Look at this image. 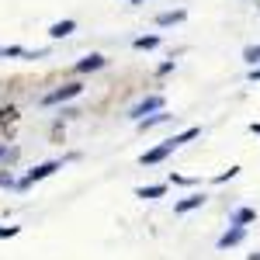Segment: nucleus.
Masks as SVG:
<instances>
[{
  "label": "nucleus",
  "instance_id": "nucleus-1",
  "mask_svg": "<svg viewBox=\"0 0 260 260\" xmlns=\"http://www.w3.org/2000/svg\"><path fill=\"white\" fill-rule=\"evenodd\" d=\"M62 170V160H45V163H39V167H31L24 177H18V191H28V187H35L39 180H49L52 174H59Z\"/></svg>",
  "mask_w": 260,
  "mask_h": 260
},
{
  "label": "nucleus",
  "instance_id": "nucleus-2",
  "mask_svg": "<svg viewBox=\"0 0 260 260\" xmlns=\"http://www.w3.org/2000/svg\"><path fill=\"white\" fill-rule=\"evenodd\" d=\"M83 94V83L73 80V83H62V87H56V90H49L45 98H42V108H56V104H70L73 98H80Z\"/></svg>",
  "mask_w": 260,
  "mask_h": 260
},
{
  "label": "nucleus",
  "instance_id": "nucleus-3",
  "mask_svg": "<svg viewBox=\"0 0 260 260\" xmlns=\"http://www.w3.org/2000/svg\"><path fill=\"white\" fill-rule=\"evenodd\" d=\"M163 108H167V98H163V94H146L139 104L128 108V118L142 121V118H149V115H156V111H163Z\"/></svg>",
  "mask_w": 260,
  "mask_h": 260
},
{
  "label": "nucleus",
  "instance_id": "nucleus-4",
  "mask_svg": "<svg viewBox=\"0 0 260 260\" xmlns=\"http://www.w3.org/2000/svg\"><path fill=\"white\" fill-rule=\"evenodd\" d=\"M174 153H177V149H174V142L163 139V142H156L153 149H146V153H142V156H139V167H156V163H163L167 156H174Z\"/></svg>",
  "mask_w": 260,
  "mask_h": 260
},
{
  "label": "nucleus",
  "instance_id": "nucleus-5",
  "mask_svg": "<svg viewBox=\"0 0 260 260\" xmlns=\"http://www.w3.org/2000/svg\"><path fill=\"white\" fill-rule=\"evenodd\" d=\"M205 201H208V194H205V191H191L187 198L174 201V215H187V212H198V208H205Z\"/></svg>",
  "mask_w": 260,
  "mask_h": 260
},
{
  "label": "nucleus",
  "instance_id": "nucleus-6",
  "mask_svg": "<svg viewBox=\"0 0 260 260\" xmlns=\"http://www.w3.org/2000/svg\"><path fill=\"white\" fill-rule=\"evenodd\" d=\"M243 240H246V229H240V225H229L219 240H215V250H233V246H240Z\"/></svg>",
  "mask_w": 260,
  "mask_h": 260
},
{
  "label": "nucleus",
  "instance_id": "nucleus-7",
  "mask_svg": "<svg viewBox=\"0 0 260 260\" xmlns=\"http://www.w3.org/2000/svg\"><path fill=\"white\" fill-rule=\"evenodd\" d=\"M104 66H108V56H101V52H90L87 59L77 62V73H80V77H87V73H98V70H104Z\"/></svg>",
  "mask_w": 260,
  "mask_h": 260
},
{
  "label": "nucleus",
  "instance_id": "nucleus-8",
  "mask_svg": "<svg viewBox=\"0 0 260 260\" xmlns=\"http://www.w3.org/2000/svg\"><path fill=\"white\" fill-rule=\"evenodd\" d=\"M184 21H187V11L174 7V11H160L156 14V28H174V24H184Z\"/></svg>",
  "mask_w": 260,
  "mask_h": 260
},
{
  "label": "nucleus",
  "instance_id": "nucleus-9",
  "mask_svg": "<svg viewBox=\"0 0 260 260\" xmlns=\"http://www.w3.org/2000/svg\"><path fill=\"white\" fill-rule=\"evenodd\" d=\"M253 222H257V208H246V205H243V208H236V212L229 215V225H240V229L253 225Z\"/></svg>",
  "mask_w": 260,
  "mask_h": 260
},
{
  "label": "nucleus",
  "instance_id": "nucleus-10",
  "mask_svg": "<svg viewBox=\"0 0 260 260\" xmlns=\"http://www.w3.org/2000/svg\"><path fill=\"white\" fill-rule=\"evenodd\" d=\"M77 31V21L73 18H62V21H52L49 24V39H66V35H73Z\"/></svg>",
  "mask_w": 260,
  "mask_h": 260
},
{
  "label": "nucleus",
  "instance_id": "nucleus-11",
  "mask_svg": "<svg viewBox=\"0 0 260 260\" xmlns=\"http://www.w3.org/2000/svg\"><path fill=\"white\" fill-rule=\"evenodd\" d=\"M167 187H170V184H142V187H136V198L156 201V198H163V194H167Z\"/></svg>",
  "mask_w": 260,
  "mask_h": 260
},
{
  "label": "nucleus",
  "instance_id": "nucleus-12",
  "mask_svg": "<svg viewBox=\"0 0 260 260\" xmlns=\"http://www.w3.org/2000/svg\"><path fill=\"white\" fill-rule=\"evenodd\" d=\"M170 118H174V115H170V111L163 108V111H156V115H149V118L136 121V128H139V132H149V128H156V125H167Z\"/></svg>",
  "mask_w": 260,
  "mask_h": 260
},
{
  "label": "nucleus",
  "instance_id": "nucleus-13",
  "mask_svg": "<svg viewBox=\"0 0 260 260\" xmlns=\"http://www.w3.org/2000/svg\"><path fill=\"white\" fill-rule=\"evenodd\" d=\"M163 45V35H156V31H153V35H139V39L132 42V49H139V52H153V49H160Z\"/></svg>",
  "mask_w": 260,
  "mask_h": 260
},
{
  "label": "nucleus",
  "instance_id": "nucleus-14",
  "mask_svg": "<svg viewBox=\"0 0 260 260\" xmlns=\"http://www.w3.org/2000/svg\"><path fill=\"white\" fill-rule=\"evenodd\" d=\"M198 136H201V125H191V128L177 132V136H170V142H174V149H180V146H187V142L198 139Z\"/></svg>",
  "mask_w": 260,
  "mask_h": 260
},
{
  "label": "nucleus",
  "instance_id": "nucleus-15",
  "mask_svg": "<svg viewBox=\"0 0 260 260\" xmlns=\"http://www.w3.org/2000/svg\"><path fill=\"white\" fill-rule=\"evenodd\" d=\"M14 160H18V146H4L0 142V170H11Z\"/></svg>",
  "mask_w": 260,
  "mask_h": 260
},
{
  "label": "nucleus",
  "instance_id": "nucleus-16",
  "mask_svg": "<svg viewBox=\"0 0 260 260\" xmlns=\"http://www.w3.org/2000/svg\"><path fill=\"white\" fill-rule=\"evenodd\" d=\"M243 62L253 70V66H260V45H246L243 49Z\"/></svg>",
  "mask_w": 260,
  "mask_h": 260
},
{
  "label": "nucleus",
  "instance_id": "nucleus-17",
  "mask_svg": "<svg viewBox=\"0 0 260 260\" xmlns=\"http://www.w3.org/2000/svg\"><path fill=\"white\" fill-rule=\"evenodd\" d=\"M0 59H24V45H0Z\"/></svg>",
  "mask_w": 260,
  "mask_h": 260
},
{
  "label": "nucleus",
  "instance_id": "nucleus-18",
  "mask_svg": "<svg viewBox=\"0 0 260 260\" xmlns=\"http://www.w3.org/2000/svg\"><path fill=\"white\" fill-rule=\"evenodd\" d=\"M167 184H180V187H191V184H198V177H187V174H174V170H170Z\"/></svg>",
  "mask_w": 260,
  "mask_h": 260
},
{
  "label": "nucleus",
  "instance_id": "nucleus-19",
  "mask_svg": "<svg viewBox=\"0 0 260 260\" xmlns=\"http://www.w3.org/2000/svg\"><path fill=\"white\" fill-rule=\"evenodd\" d=\"M240 170H243V167H229V170H222V174H215V177H212V184H225V180L240 177Z\"/></svg>",
  "mask_w": 260,
  "mask_h": 260
},
{
  "label": "nucleus",
  "instance_id": "nucleus-20",
  "mask_svg": "<svg viewBox=\"0 0 260 260\" xmlns=\"http://www.w3.org/2000/svg\"><path fill=\"white\" fill-rule=\"evenodd\" d=\"M0 187H7V191H11V187H18V177H14L11 170H0Z\"/></svg>",
  "mask_w": 260,
  "mask_h": 260
},
{
  "label": "nucleus",
  "instance_id": "nucleus-21",
  "mask_svg": "<svg viewBox=\"0 0 260 260\" xmlns=\"http://www.w3.org/2000/svg\"><path fill=\"white\" fill-rule=\"evenodd\" d=\"M21 233V225H0V240H14Z\"/></svg>",
  "mask_w": 260,
  "mask_h": 260
},
{
  "label": "nucleus",
  "instance_id": "nucleus-22",
  "mask_svg": "<svg viewBox=\"0 0 260 260\" xmlns=\"http://www.w3.org/2000/svg\"><path fill=\"white\" fill-rule=\"evenodd\" d=\"M174 70H177V59H167V62H160V70H156V73L167 77V73H174Z\"/></svg>",
  "mask_w": 260,
  "mask_h": 260
},
{
  "label": "nucleus",
  "instance_id": "nucleus-23",
  "mask_svg": "<svg viewBox=\"0 0 260 260\" xmlns=\"http://www.w3.org/2000/svg\"><path fill=\"white\" fill-rule=\"evenodd\" d=\"M14 118H18L14 108H0V125H4V121H14Z\"/></svg>",
  "mask_w": 260,
  "mask_h": 260
},
{
  "label": "nucleus",
  "instance_id": "nucleus-24",
  "mask_svg": "<svg viewBox=\"0 0 260 260\" xmlns=\"http://www.w3.org/2000/svg\"><path fill=\"white\" fill-rule=\"evenodd\" d=\"M62 118H77V115H80V111H77V108H70V104H62V111H59Z\"/></svg>",
  "mask_w": 260,
  "mask_h": 260
},
{
  "label": "nucleus",
  "instance_id": "nucleus-25",
  "mask_svg": "<svg viewBox=\"0 0 260 260\" xmlns=\"http://www.w3.org/2000/svg\"><path fill=\"white\" fill-rule=\"evenodd\" d=\"M246 77H250V83H260V66H253V70H250Z\"/></svg>",
  "mask_w": 260,
  "mask_h": 260
},
{
  "label": "nucleus",
  "instance_id": "nucleus-26",
  "mask_svg": "<svg viewBox=\"0 0 260 260\" xmlns=\"http://www.w3.org/2000/svg\"><path fill=\"white\" fill-rule=\"evenodd\" d=\"M250 132H253V136H260V121H250Z\"/></svg>",
  "mask_w": 260,
  "mask_h": 260
},
{
  "label": "nucleus",
  "instance_id": "nucleus-27",
  "mask_svg": "<svg viewBox=\"0 0 260 260\" xmlns=\"http://www.w3.org/2000/svg\"><path fill=\"white\" fill-rule=\"evenodd\" d=\"M246 260H260V250H257V253H246Z\"/></svg>",
  "mask_w": 260,
  "mask_h": 260
},
{
  "label": "nucleus",
  "instance_id": "nucleus-28",
  "mask_svg": "<svg viewBox=\"0 0 260 260\" xmlns=\"http://www.w3.org/2000/svg\"><path fill=\"white\" fill-rule=\"evenodd\" d=\"M128 4H132V7H139V4H146V0H128Z\"/></svg>",
  "mask_w": 260,
  "mask_h": 260
}]
</instances>
